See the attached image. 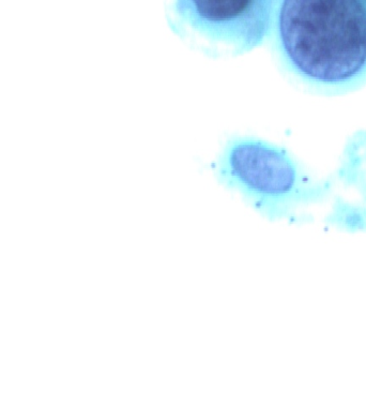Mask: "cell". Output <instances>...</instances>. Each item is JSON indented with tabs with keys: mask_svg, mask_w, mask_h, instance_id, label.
Listing matches in <instances>:
<instances>
[{
	"mask_svg": "<svg viewBox=\"0 0 366 406\" xmlns=\"http://www.w3.org/2000/svg\"><path fill=\"white\" fill-rule=\"evenodd\" d=\"M272 28L293 71L313 84L366 77V0H276Z\"/></svg>",
	"mask_w": 366,
	"mask_h": 406,
	"instance_id": "obj_1",
	"label": "cell"
},
{
	"mask_svg": "<svg viewBox=\"0 0 366 406\" xmlns=\"http://www.w3.org/2000/svg\"><path fill=\"white\" fill-rule=\"evenodd\" d=\"M276 0H174V12L208 39L248 51L272 28Z\"/></svg>",
	"mask_w": 366,
	"mask_h": 406,
	"instance_id": "obj_2",
	"label": "cell"
},
{
	"mask_svg": "<svg viewBox=\"0 0 366 406\" xmlns=\"http://www.w3.org/2000/svg\"><path fill=\"white\" fill-rule=\"evenodd\" d=\"M221 173L224 179L268 217L285 214L300 192L293 166L263 146L244 144L233 148L222 164Z\"/></svg>",
	"mask_w": 366,
	"mask_h": 406,
	"instance_id": "obj_3",
	"label": "cell"
}]
</instances>
